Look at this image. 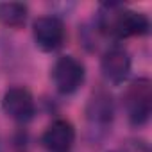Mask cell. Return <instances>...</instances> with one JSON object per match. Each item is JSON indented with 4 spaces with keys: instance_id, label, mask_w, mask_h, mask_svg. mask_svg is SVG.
<instances>
[{
    "instance_id": "6da1fadb",
    "label": "cell",
    "mask_w": 152,
    "mask_h": 152,
    "mask_svg": "<svg viewBox=\"0 0 152 152\" xmlns=\"http://www.w3.org/2000/svg\"><path fill=\"white\" fill-rule=\"evenodd\" d=\"M95 31L113 43L141 38L150 32V20L145 13L134 11L120 2H104L95 13Z\"/></svg>"
},
{
    "instance_id": "7a4b0ae2",
    "label": "cell",
    "mask_w": 152,
    "mask_h": 152,
    "mask_svg": "<svg viewBox=\"0 0 152 152\" xmlns=\"http://www.w3.org/2000/svg\"><path fill=\"white\" fill-rule=\"evenodd\" d=\"M115 115H116V106L109 90L102 86L93 90L84 107L86 127L91 141H102L111 132Z\"/></svg>"
},
{
    "instance_id": "3957f363",
    "label": "cell",
    "mask_w": 152,
    "mask_h": 152,
    "mask_svg": "<svg viewBox=\"0 0 152 152\" xmlns=\"http://www.w3.org/2000/svg\"><path fill=\"white\" fill-rule=\"evenodd\" d=\"M122 107L132 127L140 129L148 124L152 115V83L148 77H138L129 83L122 95Z\"/></svg>"
},
{
    "instance_id": "277c9868",
    "label": "cell",
    "mask_w": 152,
    "mask_h": 152,
    "mask_svg": "<svg viewBox=\"0 0 152 152\" xmlns=\"http://www.w3.org/2000/svg\"><path fill=\"white\" fill-rule=\"evenodd\" d=\"M50 79L59 95L70 97L77 93L81 86L86 83V66L75 56H61L56 59L50 70Z\"/></svg>"
},
{
    "instance_id": "5b68a950",
    "label": "cell",
    "mask_w": 152,
    "mask_h": 152,
    "mask_svg": "<svg viewBox=\"0 0 152 152\" xmlns=\"http://www.w3.org/2000/svg\"><path fill=\"white\" fill-rule=\"evenodd\" d=\"M0 107H2L4 115L11 118L13 122L25 125L36 116V99L31 93L29 88L25 86H11L4 91L2 100H0Z\"/></svg>"
},
{
    "instance_id": "8992f818",
    "label": "cell",
    "mask_w": 152,
    "mask_h": 152,
    "mask_svg": "<svg viewBox=\"0 0 152 152\" xmlns=\"http://www.w3.org/2000/svg\"><path fill=\"white\" fill-rule=\"evenodd\" d=\"M32 39L41 52H57L66 41V29L63 18L57 15L38 16L32 22Z\"/></svg>"
},
{
    "instance_id": "52a82bcc",
    "label": "cell",
    "mask_w": 152,
    "mask_h": 152,
    "mask_svg": "<svg viewBox=\"0 0 152 152\" xmlns=\"http://www.w3.org/2000/svg\"><path fill=\"white\" fill-rule=\"evenodd\" d=\"M132 68V57L122 43L109 45L100 57V72L104 79L111 84H124Z\"/></svg>"
},
{
    "instance_id": "ba28073f",
    "label": "cell",
    "mask_w": 152,
    "mask_h": 152,
    "mask_svg": "<svg viewBox=\"0 0 152 152\" xmlns=\"http://www.w3.org/2000/svg\"><path fill=\"white\" fill-rule=\"evenodd\" d=\"M75 138H77V131L73 124L66 118H56L43 131L39 143L48 152H70Z\"/></svg>"
},
{
    "instance_id": "9c48e42d",
    "label": "cell",
    "mask_w": 152,
    "mask_h": 152,
    "mask_svg": "<svg viewBox=\"0 0 152 152\" xmlns=\"http://www.w3.org/2000/svg\"><path fill=\"white\" fill-rule=\"evenodd\" d=\"M29 20V6L23 2H0V25L22 29Z\"/></svg>"
},
{
    "instance_id": "30bf717a",
    "label": "cell",
    "mask_w": 152,
    "mask_h": 152,
    "mask_svg": "<svg viewBox=\"0 0 152 152\" xmlns=\"http://www.w3.org/2000/svg\"><path fill=\"white\" fill-rule=\"evenodd\" d=\"M122 152H150V147L143 140H129L125 141V148Z\"/></svg>"
},
{
    "instance_id": "8fae6325",
    "label": "cell",
    "mask_w": 152,
    "mask_h": 152,
    "mask_svg": "<svg viewBox=\"0 0 152 152\" xmlns=\"http://www.w3.org/2000/svg\"><path fill=\"white\" fill-rule=\"evenodd\" d=\"M0 152H4V147H2V141H0Z\"/></svg>"
},
{
    "instance_id": "7c38bea8",
    "label": "cell",
    "mask_w": 152,
    "mask_h": 152,
    "mask_svg": "<svg viewBox=\"0 0 152 152\" xmlns=\"http://www.w3.org/2000/svg\"><path fill=\"white\" fill-rule=\"evenodd\" d=\"M111 152H122V150H111Z\"/></svg>"
}]
</instances>
